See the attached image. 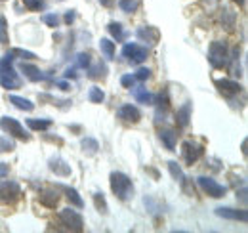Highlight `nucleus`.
Returning a JSON list of instances; mask_svg holds the SVG:
<instances>
[{
    "label": "nucleus",
    "mask_w": 248,
    "mask_h": 233,
    "mask_svg": "<svg viewBox=\"0 0 248 233\" xmlns=\"http://www.w3.org/2000/svg\"><path fill=\"white\" fill-rule=\"evenodd\" d=\"M14 59L16 58H14L12 52H8L4 58L0 59V84L6 90H17V88L21 86V79L16 73L14 65H12Z\"/></svg>",
    "instance_id": "f257e3e1"
},
{
    "label": "nucleus",
    "mask_w": 248,
    "mask_h": 233,
    "mask_svg": "<svg viewBox=\"0 0 248 233\" xmlns=\"http://www.w3.org/2000/svg\"><path fill=\"white\" fill-rule=\"evenodd\" d=\"M109 182H111V189H113L117 199H121V201H130L132 199L134 183H132V180L128 176L123 174V172H111V180Z\"/></svg>",
    "instance_id": "f03ea898"
},
{
    "label": "nucleus",
    "mask_w": 248,
    "mask_h": 233,
    "mask_svg": "<svg viewBox=\"0 0 248 233\" xmlns=\"http://www.w3.org/2000/svg\"><path fill=\"white\" fill-rule=\"evenodd\" d=\"M208 61L212 63V67L221 69L229 63V50H227V44L223 40H214L208 48Z\"/></svg>",
    "instance_id": "7ed1b4c3"
},
{
    "label": "nucleus",
    "mask_w": 248,
    "mask_h": 233,
    "mask_svg": "<svg viewBox=\"0 0 248 233\" xmlns=\"http://www.w3.org/2000/svg\"><path fill=\"white\" fill-rule=\"evenodd\" d=\"M21 195V187L17 182H12V180H4L0 178V203L10 204L16 203Z\"/></svg>",
    "instance_id": "20e7f679"
},
{
    "label": "nucleus",
    "mask_w": 248,
    "mask_h": 233,
    "mask_svg": "<svg viewBox=\"0 0 248 233\" xmlns=\"http://www.w3.org/2000/svg\"><path fill=\"white\" fill-rule=\"evenodd\" d=\"M197 182H199L201 189H202V191H204L208 197L219 199V197H225V193H227V187H225V185H221L219 182H216L214 178H208V176H199V178H197Z\"/></svg>",
    "instance_id": "39448f33"
},
{
    "label": "nucleus",
    "mask_w": 248,
    "mask_h": 233,
    "mask_svg": "<svg viewBox=\"0 0 248 233\" xmlns=\"http://www.w3.org/2000/svg\"><path fill=\"white\" fill-rule=\"evenodd\" d=\"M60 220L63 222V226H67V230H71V232H82L84 230L82 216L77 210H73V208H63V210H60Z\"/></svg>",
    "instance_id": "423d86ee"
},
{
    "label": "nucleus",
    "mask_w": 248,
    "mask_h": 233,
    "mask_svg": "<svg viewBox=\"0 0 248 233\" xmlns=\"http://www.w3.org/2000/svg\"><path fill=\"white\" fill-rule=\"evenodd\" d=\"M0 128H2L6 134L16 136V138H19V140H23V142L29 140V134L25 132V128L21 126V122L16 120V118H12V116H2V118H0Z\"/></svg>",
    "instance_id": "0eeeda50"
},
{
    "label": "nucleus",
    "mask_w": 248,
    "mask_h": 233,
    "mask_svg": "<svg viewBox=\"0 0 248 233\" xmlns=\"http://www.w3.org/2000/svg\"><path fill=\"white\" fill-rule=\"evenodd\" d=\"M123 56L132 65H140V63H143L145 59H147V48H143V46H140V44H126L123 48Z\"/></svg>",
    "instance_id": "6e6552de"
},
{
    "label": "nucleus",
    "mask_w": 248,
    "mask_h": 233,
    "mask_svg": "<svg viewBox=\"0 0 248 233\" xmlns=\"http://www.w3.org/2000/svg\"><path fill=\"white\" fill-rule=\"evenodd\" d=\"M182 155H184V161H186L187 165H195L202 157V146L187 140V142H184V146H182Z\"/></svg>",
    "instance_id": "1a4fd4ad"
},
{
    "label": "nucleus",
    "mask_w": 248,
    "mask_h": 233,
    "mask_svg": "<svg viewBox=\"0 0 248 233\" xmlns=\"http://www.w3.org/2000/svg\"><path fill=\"white\" fill-rule=\"evenodd\" d=\"M117 116L124 120V122H132V124H136V122H140V118H141V113H140V109L138 107H134V105H121L119 109H117Z\"/></svg>",
    "instance_id": "9d476101"
},
{
    "label": "nucleus",
    "mask_w": 248,
    "mask_h": 233,
    "mask_svg": "<svg viewBox=\"0 0 248 233\" xmlns=\"http://www.w3.org/2000/svg\"><path fill=\"white\" fill-rule=\"evenodd\" d=\"M216 214L219 218H227V220H237V222H247L248 214L247 210H239V208H229V206H219L216 208Z\"/></svg>",
    "instance_id": "9b49d317"
},
{
    "label": "nucleus",
    "mask_w": 248,
    "mask_h": 233,
    "mask_svg": "<svg viewBox=\"0 0 248 233\" xmlns=\"http://www.w3.org/2000/svg\"><path fill=\"white\" fill-rule=\"evenodd\" d=\"M216 86H217V92L221 96H225V98H233V96H237L241 92V84L235 83V81H229V79L216 81Z\"/></svg>",
    "instance_id": "f8f14e48"
},
{
    "label": "nucleus",
    "mask_w": 248,
    "mask_h": 233,
    "mask_svg": "<svg viewBox=\"0 0 248 233\" xmlns=\"http://www.w3.org/2000/svg\"><path fill=\"white\" fill-rule=\"evenodd\" d=\"M130 90H132V96H134V100H136L138 103H143V105H153V103H155L153 94L145 86H136V84H134Z\"/></svg>",
    "instance_id": "ddd939ff"
},
{
    "label": "nucleus",
    "mask_w": 248,
    "mask_h": 233,
    "mask_svg": "<svg viewBox=\"0 0 248 233\" xmlns=\"http://www.w3.org/2000/svg\"><path fill=\"white\" fill-rule=\"evenodd\" d=\"M158 138H160L162 146L166 147L168 151H176V142H178L176 130H172V128H162V130L158 132Z\"/></svg>",
    "instance_id": "4468645a"
},
{
    "label": "nucleus",
    "mask_w": 248,
    "mask_h": 233,
    "mask_svg": "<svg viewBox=\"0 0 248 233\" xmlns=\"http://www.w3.org/2000/svg\"><path fill=\"white\" fill-rule=\"evenodd\" d=\"M138 36L143 40V42H149V44H156L158 38H160V33L156 27H151V25H145V27H140L138 29Z\"/></svg>",
    "instance_id": "2eb2a0df"
},
{
    "label": "nucleus",
    "mask_w": 248,
    "mask_h": 233,
    "mask_svg": "<svg viewBox=\"0 0 248 233\" xmlns=\"http://www.w3.org/2000/svg\"><path fill=\"white\" fill-rule=\"evenodd\" d=\"M50 170L54 172V174L58 176H63V178H67V176H71V166L60 159V157H54V159H50Z\"/></svg>",
    "instance_id": "dca6fc26"
},
{
    "label": "nucleus",
    "mask_w": 248,
    "mask_h": 233,
    "mask_svg": "<svg viewBox=\"0 0 248 233\" xmlns=\"http://www.w3.org/2000/svg\"><path fill=\"white\" fill-rule=\"evenodd\" d=\"M21 67V71H23V75L29 79V81H32V83H38V81H44V75H42V71L36 67V65H31V63H21L19 65Z\"/></svg>",
    "instance_id": "f3484780"
},
{
    "label": "nucleus",
    "mask_w": 248,
    "mask_h": 233,
    "mask_svg": "<svg viewBox=\"0 0 248 233\" xmlns=\"http://www.w3.org/2000/svg\"><path fill=\"white\" fill-rule=\"evenodd\" d=\"M189 120H191V103L187 101V103H184V105L178 109V113H176V122H178L180 128H186L187 124H189Z\"/></svg>",
    "instance_id": "a211bd4d"
},
{
    "label": "nucleus",
    "mask_w": 248,
    "mask_h": 233,
    "mask_svg": "<svg viewBox=\"0 0 248 233\" xmlns=\"http://www.w3.org/2000/svg\"><path fill=\"white\" fill-rule=\"evenodd\" d=\"M40 203L44 204V206H48V208H54L58 201H60V195H58V191H54V189H46V191H42L40 193Z\"/></svg>",
    "instance_id": "6ab92c4d"
},
{
    "label": "nucleus",
    "mask_w": 248,
    "mask_h": 233,
    "mask_svg": "<svg viewBox=\"0 0 248 233\" xmlns=\"http://www.w3.org/2000/svg\"><path fill=\"white\" fill-rule=\"evenodd\" d=\"M27 126L36 132H44L52 126V120L50 118H27Z\"/></svg>",
    "instance_id": "aec40b11"
},
{
    "label": "nucleus",
    "mask_w": 248,
    "mask_h": 233,
    "mask_svg": "<svg viewBox=\"0 0 248 233\" xmlns=\"http://www.w3.org/2000/svg\"><path fill=\"white\" fill-rule=\"evenodd\" d=\"M99 50H101V54H103V58L105 59L115 58V42H113V40H109V38H101V40H99Z\"/></svg>",
    "instance_id": "412c9836"
},
{
    "label": "nucleus",
    "mask_w": 248,
    "mask_h": 233,
    "mask_svg": "<svg viewBox=\"0 0 248 233\" xmlns=\"http://www.w3.org/2000/svg\"><path fill=\"white\" fill-rule=\"evenodd\" d=\"M235 21H237V14L229 8H223L221 10V23L225 29H233L235 27Z\"/></svg>",
    "instance_id": "4be33fe9"
},
{
    "label": "nucleus",
    "mask_w": 248,
    "mask_h": 233,
    "mask_svg": "<svg viewBox=\"0 0 248 233\" xmlns=\"http://www.w3.org/2000/svg\"><path fill=\"white\" fill-rule=\"evenodd\" d=\"M10 103H14L21 111H32L34 109V103L25 100V98H21V96H10Z\"/></svg>",
    "instance_id": "5701e85b"
},
{
    "label": "nucleus",
    "mask_w": 248,
    "mask_h": 233,
    "mask_svg": "<svg viewBox=\"0 0 248 233\" xmlns=\"http://www.w3.org/2000/svg\"><path fill=\"white\" fill-rule=\"evenodd\" d=\"M107 75V67H105V63H95V65H92L90 69H88V77L90 79H103Z\"/></svg>",
    "instance_id": "b1692460"
},
{
    "label": "nucleus",
    "mask_w": 248,
    "mask_h": 233,
    "mask_svg": "<svg viewBox=\"0 0 248 233\" xmlns=\"http://www.w3.org/2000/svg\"><path fill=\"white\" fill-rule=\"evenodd\" d=\"M141 0H119V6L124 14H134L138 8H140Z\"/></svg>",
    "instance_id": "393cba45"
},
{
    "label": "nucleus",
    "mask_w": 248,
    "mask_h": 233,
    "mask_svg": "<svg viewBox=\"0 0 248 233\" xmlns=\"http://www.w3.org/2000/svg\"><path fill=\"white\" fill-rule=\"evenodd\" d=\"M88 100H90L92 103H103L105 94H103V90H101V88L92 86L90 88V92H88Z\"/></svg>",
    "instance_id": "a878e982"
},
{
    "label": "nucleus",
    "mask_w": 248,
    "mask_h": 233,
    "mask_svg": "<svg viewBox=\"0 0 248 233\" xmlns=\"http://www.w3.org/2000/svg\"><path fill=\"white\" fill-rule=\"evenodd\" d=\"M107 29H109V33L113 34V38H115L117 42H121V40L124 38V31H123V25H121V23L113 21V23H109V27H107Z\"/></svg>",
    "instance_id": "bb28decb"
},
{
    "label": "nucleus",
    "mask_w": 248,
    "mask_h": 233,
    "mask_svg": "<svg viewBox=\"0 0 248 233\" xmlns=\"http://www.w3.org/2000/svg\"><path fill=\"white\" fill-rule=\"evenodd\" d=\"M82 149H84L88 155H93V153H97L99 144H97V140H93V138H84V140H82Z\"/></svg>",
    "instance_id": "cd10ccee"
},
{
    "label": "nucleus",
    "mask_w": 248,
    "mask_h": 233,
    "mask_svg": "<svg viewBox=\"0 0 248 233\" xmlns=\"http://www.w3.org/2000/svg\"><path fill=\"white\" fill-rule=\"evenodd\" d=\"M168 170H170V174L174 180H178V182H184V172H182V166L176 163V161H170L168 163Z\"/></svg>",
    "instance_id": "c85d7f7f"
},
{
    "label": "nucleus",
    "mask_w": 248,
    "mask_h": 233,
    "mask_svg": "<svg viewBox=\"0 0 248 233\" xmlns=\"http://www.w3.org/2000/svg\"><path fill=\"white\" fill-rule=\"evenodd\" d=\"M93 203H95V208H97L101 214H107V203H105L103 193H93Z\"/></svg>",
    "instance_id": "c756f323"
},
{
    "label": "nucleus",
    "mask_w": 248,
    "mask_h": 233,
    "mask_svg": "<svg viewBox=\"0 0 248 233\" xmlns=\"http://www.w3.org/2000/svg\"><path fill=\"white\" fill-rule=\"evenodd\" d=\"M67 199L71 201V203L75 204V206H78V208H82L84 206V201H82V197L75 191V189H67Z\"/></svg>",
    "instance_id": "7c9ffc66"
},
{
    "label": "nucleus",
    "mask_w": 248,
    "mask_h": 233,
    "mask_svg": "<svg viewBox=\"0 0 248 233\" xmlns=\"http://www.w3.org/2000/svg\"><path fill=\"white\" fill-rule=\"evenodd\" d=\"M42 21H44L48 27H58V25H60V16H58V14H44V16H42Z\"/></svg>",
    "instance_id": "2f4dec72"
},
{
    "label": "nucleus",
    "mask_w": 248,
    "mask_h": 233,
    "mask_svg": "<svg viewBox=\"0 0 248 233\" xmlns=\"http://www.w3.org/2000/svg\"><path fill=\"white\" fill-rule=\"evenodd\" d=\"M90 54H86V52H82V54H78L77 56V67H80V69H88L90 67Z\"/></svg>",
    "instance_id": "473e14b6"
},
{
    "label": "nucleus",
    "mask_w": 248,
    "mask_h": 233,
    "mask_svg": "<svg viewBox=\"0 0 248 233\" xmlns=\"http://www.w3.org/2000/svg\"><path fill=\"white\" fill-rule=\"evenodd\" d=\"M16 144L8 138V136H0V153H6V151H14Z\"/></svg>",
    "instance_id": "72a5a7b5"
},
{
    "label": "nucleus",
    "mask_w": 248,
    "mask_h": 233,
    "mask_svg": "<svg viewBox=\"0 0 248 233\" xmlns=\"http://www.w3.org/2000/svg\"><path fill=\"white\" fill-rule=\"evenodd\" d=\"M6 31H8V23H6V17L0 14V42H8V34H6Z\"/></svg>",
    "instance_id": "f704fd0d"
},
{
    "label": "nucleus",
    "mask_w": 248,
    "mask_h": 233,
    "mask_svg": "<svg viewBox=\"0 0 248 233\" xmlns=\"http://www.w3.org/2000/svg\"><path fill=\"white\" fill-rule=\"evenodd\" d=\"M134 77H136V81L143 83V81H147V79L151 77V71H149L147 67H140V69H138V73H136Z\"/></svg>",
    "instance_id": "c9c22d12"
},
{
    "label": "nucleus",
    "mask_w": 248,
    "mask_h": 233,
    "mask_svg": "<svg viewBox=\"0 0 248 233\" xmlns=\"http://www.w3.org/2000/svg\"><path fill=\"white\" fill-rule=\"evenodd\" d=\"M23 4H25V8L31 10V12H36V10H40V8L44 6L42 0H23Z\"/></svg>",
    "instance_id": "e433bc0d"
},
{
    "label": "nucleus",
    "mask_w": 248,
    "mask_h": 233,
    "mask_svg": "<svg viewBox=\"0 0 248 233\" xmlns=\"http://www.w3.org/2000/svg\"><path fill=\"white\" fill-rule=\"evenodd\" d=\"M12 54H14V58H16V56H21L23 59H36V56H34L32 52H27V50H19V48L12 50Z\"/></svg>",
    "instance_id": "4c0bfd02"
},
{
    "label": "nucleus",
    "mask_w": 248,
    "mask_h": 233,
    "mask_svg": "<svg viewBox=\"0 0 248 233\" xmlns=\"http://www.w3.org/2000/svg\"><path fill=\"white\" fill-rule=\"evenodd\" d=\"M136 83H138V81H136V77H134V75H124L123 79H121V84H123L124 88H132Z\"/></svg>",
    "instance_id": "58836bf2"
},
{
    "label": "nucleus",
    "mask_w": 248,
    "mask_h": 233,
    "mask_svg": "<svg viewBox=\"0 0 248 233\" xmlns=\"http://www.w3.org/2000/svg\"><path fill=\"white\" fill-rule=\"evenodd\" d=\"M73 21H75V10H69V12L65 14V23H67V25H71Z\"/></svg>",
    "instance_id": "ea45409f"
},
{
    "label": "nucleus",
    "mask_w": 248,
    "mask_h": 233,
    "mask_svg": "<svg viewBox=\"0 0 248 233\" xmlns=\"http://www.w3.org/2000/svg\"><path fill=\"white\" fill-rule=\"evenodd\" d=\"M8 172H10V166L6 163H0V178H6Z\"/></svg>",
    "instance_id": "a19ab883"
},
{
    "label": "nucleus",
    "mask_w": 248,
    "mask_h": 233,
    "mask_svg": "<svg viewBox=\"0 0 248 233\" xmlns=\"http://www.w3.org/2000/svg\"><path fill=\"white\" fill-rule=\"evenodd\" d=\"M237 197H241V201H243V204L247 203V187L243 185V189H241V193L237 191Z\"/></svg>",
    "instance_id": "79ce46f5"
},
{
    "label": "nucleus",
    "mask_w": 248,
    "mask_h": 233,
    "mask_svg": "<svg viewBox=\"0 0 248 233\" xmlns=\"http://www.w3.org/2000/svg\"><path fill=\"white\" fill-rule=\"evenodd\" d=\"M65 77H67V79H75V69H67V71H65Z\"/></svg>",
    "instance_id": "37998d69"
},
{
    "label": "nucleus",
    "mask_w": 248,
    "mask_h": 233,
    "mask_svg": "<svg viewBox=\"0 0 248 233\" xmlns=\"http://www.w3.org/2000/svg\"><path fill=\"white\" fill-rule=\"evenodd\" d=\"M56 84L62 88V90H69V83H65V81H60V83H56Z\"/></svg>",
    "instance_id": "c03bdc74"
},
{
    "label": "nucleus",
    "mask_w": 248,
    "mask_h": 233,
    "mask_svg": "<svg viewBox=\"0 0 248 233\" xmlns=\"http://www.w3.org/2000/svg\"><path fill=\"white\" fill-rule=\"evenodd\" d=\"M99 4H101V6H105V8H109V6L113 4V0H99Z\"/></svg>",
    "instance_id": "a18cd8bd"
},
{
    "label": "nucleus",
    "mask_w": 248,
    "mask_h": 233,
    "mask_svg": "<svg viewBox=\"0 0 248 233\" xmlns=\"http://www.w3.org/2000/svg\"><path fill=\"white\" fill-rule=\"evenodd\" d=\"M233 2H237V4H241V6L245 4V0H233Z\"/></svg>",
    "instance_id": "49530a36"
}]
</instances>
